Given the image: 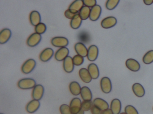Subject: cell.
Returning <instances> with one entry per match:
<instances>
[{
    "label": "cell",
    "mask_w": 153,
    "mask_h": 114,
    "mask_svg": "<svg viewBox=\"0 0 153 114\" xmlns=\"http://www.w3.org/2000/svg\"><path fill=\"white\" fill-rule=\"evenodd\" d=\"M117 20L116 18L112 16L106 17L101 21V25L104 28H110L113 27L117 24Z\"/></svg>",
    "instance_id": "cell-6"
},
{
    "label": "cell",
    "mask_w": 153,
    "mask_h": 114,
    "mask_svg": "<svg viewBox=\"0 0 153 114\" xmlns=\"http://www.w3.org/2000/svg\"><path fill=\"white\" fill-rule=\"evenodd\" d=\"M101 114H113V113L111 109L108 108L102 111Z\"/></svg>",
    "instance_id": "cell-39"
},
{
    "label": "cell",
    "mask_w": 153,
    "mask_h": 114,
    "mask_svg": "<svg viewBox=\"0 0 153 114\" xmlns=\"http://www.w3.org/2000/svg\"><path fill=\"white\" fill-rule=\"evenodd\" d=\"M72 59L74 65L76 66H80L84 62V58L78 54L75 55L72 58Z\"/></svg>",
    "instance_id": "cell-33"
},
{
    "label": "cell",
    "mask_w": 153,
    "mask_h": 114,
    "mask_svg": "<svg viewBox=\"0 0 153 114\" xmlns=\"http://www.w3.org/2000/svg\"><path fill=\"white\" fill-rule=\"evenodd\" d=\"M69 50L67 47L59 48L55 53L54 58L58 61H62L68 56Z\"/></svg>",
    "instance_id": "cell-10"
},
{
    "label": "cell",
    "mask_w": 153,
    "mask_h": 114,
    "mask_svg": "<svg viewBox=\"0 0 153 114\" xmlns=\"http://www.w3.org/2000/svg\"><path fill=\"white\" fill-rule=\"evenodd\" d=\"M29 20L33 26H36L41 23V16L40 12L36 10L31 12L29 15Z\"/></svg>",
    "instance_id": "cell-19"
},
{
    "label": "cell",
    "mask_w": 153,
    "mask_h": 114,
    "mask_svg": "<svg viewBox=\"0 0 153 114\" xmlns=\"http://www.w3.org/2000/svg\"><path fill=\"white\" fill-rule=\"evenodd\" d=\"M143 62L146 64H150L153 62V50H150L145 53L142 58Z\"/></svg>",
    "instance_id": "cell-29"
},
{
    "label": "cell",
    "mask_w": 153,
    "mask_h": 114,
    "mask_svg": "<svg viewBox=\"0 0 153 114\" xmlns=\"http://www.w3.org/2000/svg\"><path fill=\"white\" fill-rule=\"evenodd\" d=\"M100 86L103 92L108 94L112 90V83L111 80L107 77H103L100 81Z\"/></svg>",
    "instance_id": "cell-4"
},
{
    "label": "cell",
    "mask_w": 153,
    "mask_h": 114,
    "mask_svg": "<svg viewBox=\"0 0 153 114\" xmlns=\"http://www.w3.org/2000/svg\"><path fill=\"white\" fill-rule=\"evenodd\" d=\"M2 114V113H1V114Z\"/></svg>",
    "instance_id": "cell-43"
},
{
    "label": "cell",
    "mask_w": 153,
    "mask_h": 114,
    "mask_svg": "<svg viewBox=\"0 0 153 114\" xmlns=\"http://www.w3.org/2000/svg\"><path fill=\"white\" fill-rule=\"evenodd\" d=\"M91 112L92 114H101L102 110L97 107L93 105L91 109Z\"/></svg>",
    "instance_id": "cell-38"
},
{
    "label": "cell",
    "mask_w": 153,
    "mask_h": 114,
    "mask_svg": "<svg viewBox=\"0 0 153 114\" xmlns=\"http://www.w3.org/2000/svg\"><path fill=\"white\" fill-rule=\"evenodd\" d=\"M47 29V27L46 25L44 23L42 22H41L37 25L36 26H35V30L36 33L41 35L45 33Z\"/></svg>",
    "instance_id": "cell-31"
},
{
    "label": "cell",
    "mask_w": 153,
    "mask_h": 114,
    "mask_svg": "<svg viewBox=\"0 0 153 114\" xmlns=\"http://www.w3.org/2000/svg\"><path fill=\"white\" fill-rule=\"evenodd\" d=\"M82 20L79 17V14H77L73 19L71 20L70 26L73 29H78L80 27L82 24Z\"/></svg>",
    "instance_id": "cell-28"
},
{
    "label": "cell",
    "mask_w": 153,
    "mask_h": 114,
    "mask_svg": "<svg viewBox=\"0 0 153 114\" xmlns=\"http://www.w3.org/2000/svg\"><path fill=\"white\" fill-rule=\"evenodd\" d=\"M78 13H74L71 11L69 9L66 10L64 12V15L67 18L69 19L72 20L76 16Z\"/></svg>",
    "instance_id": "cell-37"
},
{
    "label": "cell",
    "mask_w": 153,
    "mask_h": 114,
    "mask_svg": "<svg viewBox=\"0 0 153 114\" xmlns=\"http://www.w3.org/2000/svg\"><path fill=\"white\" fill-rule=\"evenodd\" d=\"M132 90L134 94L138 97H142L145 94V90L142 85L135 83L132 85Z\"/></svg>",
    "instance_id": "cell-23"
},
{
    "label": "cell",
    "mask_w": 153,
    "mask_h": 114,
    "mask_svg": "<svg viewBox=\"0 0 153 114\" xmlns=\"http://www.w3.org/2000/svg\"><path fill=\"white\" fill-rule=\"evenodd\" d=\"M125 65L128 69L133 72H137L140 69V64L134 59H128L125 62Z\"/></svg>",
    "instance_id": "cell-13"
},
{
    "label": "cell",
    "mask_w": 153,
    "mask_h": 114,
    "mask_svg": "<svg viewBox=\"0 0 153 114\" xmlns=\"http://www.w3.org/2000/svg\"><path fill=\"white\" fill-rule=\"evenodd\" d=\"M44 93V88L42 85H36L32 91L33 99L36 100H40L42 98Z\"/></svg>",
    "instance_id": "cell-7"
},
{
    "label": "cell",
    "mask_w": 153,
    "mask_h": 114,
    "mask_svg": "<svg viewBox=\"0 0 153 114\" xmlns=\"http://www.w3.org/2000/svg\"><path fill=\"white\" fill-rule=\"evenodd\" d=\"M84 5L92 8L97 5V1L96 0H83Z\"/></svg>",
    "instance_id": "cell-36"
},
{
    "label": "cell",
    "mask_w": 153,
    "mask_h": 114,
    "mask_svg": "<svg viewBox=\"0 0 153 114\" xmlns=\"http://www.w3.org/2000/svg\"><path fill=\"white\" fill-rule=\"evenodd\" d=\"M120 1V0H108L105 3V7L107 10H112L116 8Z\"/></svg>",
    "instance_id": "cell-30"
},
{
    "label": "cell",
    "mask_w": 153,
    "mask_h": 114,
    "mask_svg": "<svg viewBox=\"0 0 153 114\" xmlns=\"http://www.w3.org/2000/svg\"><path fill=\"white\" fill-rule=\"evenodd\" d=\"M120 114H126V113L125 112H122V113H120Z\"/></svg>",
    "instance_id": "cell-42"
},
{
    "label": "cell",
    "mask_w": 153,
    "mask_h": 114,
    "mask_svg": "<svg viewBox=\"0 0 153 114\" xmlns=\"http://www.w3.org/2000/svg\"><path fill=\"white\" fill-rule=\"evenodd\" d=\"M40 107L39 101L33 99L29 102L26 107L27 111L29 113H33L36 112Z\"/></svg>",
    "instance_id": "cell-16"
},
{
    "label": "cell",
    "mask_w": 153,
    "mask_h": 114,
    "mask_svg": "<svg viewBox=\"0 0 153 114\" xmlns=\"http://www.w3.org/2000/svg\"><path fill=\"white\" fill-rule=\"evenodd\" d=\"M80 95L84 101H91L93 98L92 92L87 86H83L81 88Z\"/></svg>",
    "instance_id": "cell-25"
},
{
    "label": "cell",
    "mask_w": 153,
    "mask_h": 114,
    "mask_svg": "<svg viewBox=\"0 0 153 114\" xmlns=\"http://www.w3.org/2000/svg\"><path fill=\"white\" fill-rule=\"evenodd\" d=\"M82 102L78 98L72 99L70 103L71 111L72 114H77L80 111L81 109Z\"/></svg>",
    "instance_id": "cell-5"
},
{
    "label": "cell",
    "mask_w": 153,
    "mask_h": 114,
    "mask_svg": "<svg viewBox=\"0 0 153 114\" xmlns=\"http://www.w3.org/2000/svg\"><path fill=\"white\" fill-rule=\"evenodd\" d=\"M124 110L126 114H139L137 109L131 105H128L126 106Z\"/></svg>",
    "instance_id": "cell-35"
},
{
    "label": "cell",
    "mask_w": 153,
    "mask_h": 114,
    "mask_svg": "<svg viewBox=\"0 0 153 114\" xmlns=\"http://www.w3.org/2000/svg\"><path fill=\"white\" fill-rule=\"evenodd\" d=\"M99 53L98 47L95 45H91L88 47L87 57L89 61H95L97 59Z\"/></svg>",
    "instance_id": "cell-9"
},
{
    "label": "cell",
    "mask_w": 153,
    "mask_h": 114,
    "mask_svg": "<svg viewBox=\"0 0 153 114\" xmlns=\"http://www.w3.org/2000/svg\"><path fill=\"white\" fill-rule=\"evenodd\" d=\"M143 2L147 5H150L153 3V0H144Z\"/></svg>",
    "instance_id": "cell-40"
},
{
    "label": "cell",
    "mask_w": 153,
    "mask_h": 114,
    "mask_svg": "<svg viewBox=\"0 0 153 114\" xmlns=\"http://www.w3.org/2000/svg\"><path fill=\"white\" fill-rule=\"evenodd\" d=\"M110 109L113 114H120L121 110V102L119 99H114L110 105Z\"/></svg>",
    "instance_id": "cell-21"
},
{
    "label": "cell",
    "mask_w": 153,
    "mask_h": 114,
    "mask_svg": "<svg viewBox=\"0 0 153 114\" xmlns=\"http://www.w3.org/2000/svg\"><path fill=\"white\" fill-rule=\"evenodd\" d=\"M102 11L101 6L98 4L91 8L89 18L90 20L93 21L97 20L101 16Z\"/></svg>",
    "instance_id": "cell-11"
},
{
    "label": "cell",
    "mask_w": 153,
    "mask_h": 114,
    "mask_svg": "<svg viewBox=\"0 0 153 114\" xmlns=\"http://www.w3.org/2000/svg\"><path fill=\"white\" fill-rule=\"evenodd\" d=\"M91 9L89 7L84 6L79 12V17L82 20H86L89 18Z\"/></svg>",
    "instance_id": "cell-27"
},
{
    "label": "cell",
    "mask_w": 153,
    "mask_h": 114,
    "mask_svg": "<svg viewBox=\"0 0 153 114\" xmlns=\"http://www.w3.org/2000/svg\"><path fill=\"white\" fill-rule=\"evenodd\" d=\"M75 51L78 55L82 56L83 58L87 57L88 54V50L86 46L82 42H77L74 46Z\"/></svg>",
    "instance_id": "cell-17"
},
{
    "label": "cell",
    "mask_w": 153,
    "mask_h": 114,
    "mask_svg": "<svg viewBox=\"0 0 153 114\" xmlns=\"http://www.w3.org/2000/svg\"><path fill=\"white\" fill-rule=\"evenodd\" d=\"M42 40V36L36 33H33L27 38V44L30 47H35Z\"/></svg>",
    "instance_id": "cell-8"
},
{
    "label": "cell",
    "mask_w": 153,
    "mask_h": 114,
    "mask_svg": "<svg viewBox=\"0 0 153 114\" xmlns=\"http://www.w3.org/2000/svg\"><path fill=\"white\" fill-rule=\"evenodd\" d=\"M54 51L51 48H47L44 49L40 54V59L43 62L49 61L53 56Z\"/></svg>",
    "instance_id": "cell-12"
},
{
    "label": "cell",
    "mask_w": 153,
    "mask_h": 114,
    "mask_svg": "<svg viewBox=\"0 0 153 114\" xmlns=\"http://www.w3.org/2000/svg\"><path fill=\"white\" fill-rule=\"evenodd\" d=\"M79 77L84 83H88L92 81V78L87 69L82 68L79 71Z\"/></svg>",
    "instance_id": "cell-20"
},
{
    "label": "cell",
    "mask_w": 153,
    "mask_h": 114,
    "mask_svg": "<svg viewBox=\"0 0 153 114\" xmlns=\"http://www.w3.org/2000/svg\"><path fill=\"white\" fill-rule=\"evenodd\" d=\"M51 43L53 46L61 48L68 46L69 41L67 38L63 37H55L51 39Z\"/></svg>",
    "instance_id": "cell-2"
},
{
    "label": "cell",
    "mask_w": 153,
    "mask_h": 114,
    "mask_svg": "<svg viewBox=\"0 0 153 114\" xmlns=\"http://www.w3.org/2000/svg\"><path fill=\"white\" fill-rule=\"evenodd\" d=\"M94 104L92 101H84L82 102L81 109L85 111L91 110Z\"/></svg>",
    "instance_id": "cell-32"
},
{
    "label": "cell",
    "mask_w": 153,
    "mask_h": 114,
    "mask_svg": "<svg viewBox=\"0 0 153 114\" xmlns=\"http://www.w3.org/2000/svg\"><path fill=\"white\" fill-rule=\"evenodd\" d=\"M36 86V82L33 78H23L19 80L18 83V86L22 90H29L33 89Z\"/></svg>",
    "instance_id": "cell-1"
},
{
    "label": "cell",
    "mask_w": 153,
    "mask_h": 114,
    "mask_svg": "<svg viewBox=\"0 0 153 114\" xmlns=\"http://www.w3.org/2000/svg\"><path fill=\"white\" fill-rule=\"evenodd\" d=\"M88 70L92 79H96L99 76V70L98 66L95 63H91L88 66Z\"/></svg>",
    "instance_id": "cell-22"
},
{
    "label": "cell",
    "mask_w": 153,
    "mask_h": 114,
    "mask_svg": "<svg viewBox=\"0 0 153 114\" xmlns=\"http://www.w3.org/2000/svg\"><path fill=\"white\" fill-rule=\"evenodd\" d=\"M74 66L73 59L71 56H68L63 60V69L67 73H71L74 70Z\"/></svg>",
    "instance_id": "cell-14"
},
{
    "label": "cell",
    "mask_w": 153,
    "mask_h": 114,
    "mask_svg": "<svg viewBox=\"0 0 153 114\" xmlns=\"http://www.w3.org/2000/svg\"><path fill=\"white\" fill-rule=\"evenodd\" d=\"M94 106L97 107L102 111L109 108V105L107 102L101 98H97L94 99L93 101Z\"/></svg>",
    "instance_id": "cell-24"
},
{
    "label": "cell",
    "mask_w": 153,
    "mask_h": 114,
    "mask_svg": "<svg viewBox=\"0 0 153 114\" xmlns=\"http://www.w3.org/2000/svg\"><path fill=\"white\" fill-rule=\"evenodd\" d=\"M36 66V62L33 59H29L26 61L22 65L21 70L25 74H28L33 71Z\"/></svg>",
    "instance_id": "cell-3"
},
{
    "label": "cell",
    "mask_w": 153,
    "mask_h": 114,
    "mask_svg": "<svg viewBox=\"0 0 153 114\" xmlns=\"http://www.w3.org/2000/svg\"><path fill=\"white\" fill-rule=\"evenodd\" d=\"M77 114H85V111L81 109L80 111Z\"/></svg>",
    "instance_id": "cell-41"
},
{
    "label": "cell",
    "mask_w": 153,
    "mask_h": 114,
    "mask_svg": "<svg viewBox=\"0 0 153 114\" xmlns=\"http://www.w3.org/2000/svg\"><path fill=\"white\" fill-rule=\"evenodd\" d=\"M69 90L73 95L78 96L80 94L81 87L78 82L73 81L70 83Z\"/></svg>",
    "instance_id": "cell-26"
},
{
    "label": "cell",
    "mask_w": 153,
    "mask_h": 114,
    "mask_svg": "<svg viewBox=\"0 0 153 114\" xmlns=\"http://www.w3.org/2000/svg\"><path fill=\"white\" fill-rule=\"evenodd\" d=\"M60 111L61 114H72L70 106L67 104H62L60 107Z\"/></svg>",
    "instance_id": "cell-34"
},
{
    "label": "cell",
    "mask_w": 153,
    "mask_h": 114,
    "mask_svg": "<svg viewBox=\"0 0 153 114\" xmlns=\"http://www.w3.org/2000/svg\"><path fill=\"white\" fill-rule=\"evenodd\" d=\"M84 6L83 0H76L71 4L68 9L73 13H78Z\"/></svg>",
    "instance_id": "cell-15"
},
{
    "label": "cell",
    "mask_w": 153,
    "mask_h": 114,
    "mask_svg": "<svg viewBox=\"0 0 153 114\" xmlns=\"http://www.w3.org/2000/svg\"><path fill=\"white\" fill-rule=\"evenodd\" d=\"M11 36V31L9 28H5L0 32V44H4L7 43Z\"/></svg>",
    "instance_id": "cell-18"
}]
</instances>
